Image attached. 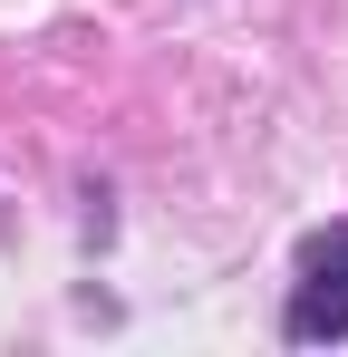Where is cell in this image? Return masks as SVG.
<instances>
[{
	"label": "cell",
	"instance_id": "1",
	"mask_svg": "<svg viewBox=\"0 0 348 357\" xmlns=\"http://www.w3.org/2000/svg\"><path fill=\"white\" fill-rule=\"evenodd\" d=\"M281 328L300 348H339L348 338V222H329V232L300 241V280H290Z\"/></svg>",
	"mask_w": 348,
	"mask_h": 357
}]
</instances>
